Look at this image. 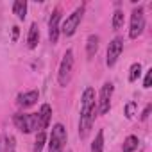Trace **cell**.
Here are the masks:
<instances>
[{"label": "cell", "mask_w": 152, "mask_h": 152, "mask_svg": "<svg viewBox=\"0 0 152 152\" xmlns=\"http://www.w3.org/2000/svg\"><path fill=\"white\" fill-rule=\"evenodd\" d=\"M97 113V102H95V90L88 86L83 93V102H81V118H79V136L81 140L88 138L93 124H95V115Z\"/></svg>", "instance_id": "6da1fadb"}, {"label": "cell", "mask_w": 152, "mask_h": 152, "mask_svg": "<svg viewBox=\"0 0 152 152\" xmlns=\"http://www.w3.org/2000/svg\"><path fill=\"white\" fill-rule=\"evenodd\" d=\"M13 122H15L16 129L20 132H23V134L38 132V129H39V116H38V113H16L13 116Z\"/></svg>", "instance_id": "7a4b0ae2"}, {"label": "cell", "mask_w": 152, "mask_h": 152, "mask_svg": "<svg viewBox=\"0 0 152 152\" xmlns=\"http://www.w3.org/2000/svg\"><path fill=\"white\" fill-rule=\"evenodd\" d=\"M72 72H73V50L68 48L61 59V64H59V70H57V83L59 86L66 88L70 79H72Z\"/></svg>", "instance_id": "3957f363"}, {"label": "cell", "mask_w": 152, "mask_h": 152, "mask_svg": "<svg viewBox=\"0 0 152 152\" xmlns=\"http://www.w3.org/2000/svg\"><path fill=\"white\" fill-rule=\"evenodd\" d=\"M83 16H84V4L79 6L72 15L66 16V20H64L63 25H61V32H63L64 36H73L75 31H77V27H79L81 22H83Z\"/></svg>", "instance_id": "277c9868"}, {"label": "cell", "mask_w": 152, "mask_h": 152, "mask_svg": "<svg viewBox=\"0 0 152 152\" xmlns=\"http://www.w3.org/2000/svg\"><path fill=\"white\" fill-rule=\"evenodd\" d=\"M145 31V13H143V7L138 6L132 9L131 13V27H129V38L131 39H136L143 34Z\"/></svg>", "instance_id": "5b68a950"}, {"label": "cell", "mask_w": 152, "mask_h": 152, "mask_svg": "<svg viewBox=\"0 0 152 152\" xmlns=\"http://www.w3.org/2000/svg\"><path fill=\"white\" fill-rule=\"evenodd\" d=\"M66 145V129L63 124H56L50 132V141H48V152H63Z\"/></svg>", "instance_id": "8992f818"}, {"label": "cell", "mask_w": 152, "mask_h": 152, "mask_svg": "<svg viewBox=\"0 0 152 152\" xmlns=\"http://www.w3.org/2000/svg\"><path fill=\"white\" fill-rule=\"evenodd\" d=\"M113 91H115V86L113 83H104V86L100 88V93H99V113L100 115H107L109 109H111V99H113Z\"/></svg>", "instance_id": "52a82bcc"}, {"label": "cell", "mask_w": 152, "mask_h": 152, "mask_svg": "<svg viewBox=\"0 0 152 152\" xmlns=\"http://www.w3.org/2000/svg\"><path fill=\"white\" fill-rule=\"evenodd\" d=\"M122 52H124V38L116 36V38H113V39L109 41V45H107L106 64H107L109 68H111V66H115V64H116V61H118V57L122 56Z\"/></svg>", "instance_id": "ba28073f"}, {"label": "cell", "mask_w": 152, "mask_h": 152, "mask_svg": "<svg viewBox=\"0 0 152 152\" xmlns=\"http://www.w3.org/2000/svg\"><path fill=\"white\" fill-rule=\"evenodd\" d=\"M59 22H61V9L57 7V9L52 11L50 20H48V39H50L52 45L57 43L59 34H61V25H59Z\"/></svg>", "instance_id": "9c48e42d"}, {"label": "cell", "mask_w": 152, "mask_h": 152, "mask_svg": "<svg viewBox=\"0 0 152 152\" xmlns=\"http://www.w3.org/2000/svg\"><path fill=\"white\" fill-rule=\"evenodd\" d=\"M38 99H39V91H38V90H31V91L18 93V97H16V104H18L20 107L27 109V107L34 106V104L38 102Z\"/></svg>", "instance_id": "30bf717a"}, {"label": "cell", "mask_w": 152, "mask_h": 152, "mask_svg": "<svg viewBox=\"0 0 152 152\" xmlns=\"http://www.w3.org/2000/svg\"><path fill=\"white\" fill-rule=\"evenodd\" d=\"M38 116H39V129H47L50 125V118H52V107L48 104H43L41 109L38 111Z\"/></svg>", "instance_id": "8fae6325"}, {"label": "cell", "mask_w": 152, "mask_h": 152, "mask_svg": "<svg viewBox=\"0 0 152 152\" xmlns=\"http://www.w3.org/2000/svg\"><path fill=\"white\" fill-rule=\"evenodd\" d=\"M39 43V29H38V23H31V29H29V36H27V47L32 50L36 48Z\"/></svg>", "instance_id": "7c38bea8"}, {"label": "cell", "mask_w": 152, "mask_h": 152, "mask_svg": "<svg viewBox=\"0 0 152 152\" xmlns=\"http://www.w3.org/2000/svg\"><path fill=\"white\" fill-rule=\"evenodd\" d=\"M99 41H100V38H99L97 34H90V36H88V39H86V54H88V57H93V56L97 54V50H99Z\"/></svg>", "instance_id": "4fadbf2b"}, {"label": "cell", "mask_w": 152, "mask_h": 152, "mask_svg": "<svg viewBox=\"0 0 152 152\" xmlns=\"http://www.w3.org/2000/svg\"><path fill=\"white\" fill-rule=\"evenodd\" d=\"M13 13L18 16V20H25V16H27V2L25 0H16L13 4Z\"/></svg>", "instance_id": "5bb4252c"}, {"label": "cell", "mask_w": 152, "mask_h": 152, "mask_svg": "<svg viewBox=\"0 0 152 152\" xmlns=\"http://www.w3.org/2000/svg\"><path fill=\"white\" fill-rule=\"evenodd\" d=\"M138 145H140L138 136H127V138H125V141H124L122 150H124V152H134V150L138 148Z\"/></svg>", "instance_id": "9a60e30c"}, {"label": "cell", "mask_w": 152, "mask_h": 152, "mask_svg": "<svg viewBox=\"0 0 152 152\" xmlns=\"http://www.w3.org/2000/svg\"><path fill=\"white\" fill-rule=\"evenodd\" d=\"M90 152H104V131L100 129L91 143V150Z\"/></svg>", "instance_id": "2e32d148"}, {"label": "cell", "mask_w": 152, "mask_h": 152, "mask_svg": "<svg viewBox=\"0 0 152 152\" xmlns=\"http://www.w3.org/2000/svg\"><path fill=\"white\" fill-rule=\"evenodd\" d=\"M2 148H4V152H16V140H15V136L7 134V136L4 138Z\"/></svg>", "instance_id": "e0dca14e"}, {"label": "cell", "mask_w": 152, "mask_h": 152, "mask_svg": "<svg viewBox=\"0 0 152 152\" xmlns=\"http://www.w3.org/2000/svg\"><path fill=\"white\" fill-rule=\"evenodd\" d=\"M140 75H141V64H140V63H132L131 68H129V83L138 81Z\"/></svg>", "instance_id": "ac0fdd59"}, {"label": "cell", "mask_w": 152, "mask_h": 152, "mask_svg": "<svg viewBox=\"0 0 152 152\" xmlns=\"http://www.w3.org/2000/svg\"><path fill=\"white\" fill-rule=\"evenodd\" d=\"M124 13L120 11V9H116L115 11V15H113V20H111V25H113V31H118L122 25H124Z\"/></svg>", "instance_id": "d6986e66"}, {"label": "cell", "mask_w": 152, "mask_h": 152, "mask_svg": "<svg viewBox=\"0 0 152 152\" xmlns=\"http://www.w3.org/2000/svg\"><path fill=\"white\" fill-rule=\"evenodd\" d=\"M45 141H47V136H45L43 131H39L38 136H36V141H34V152H41L43 147H45Z\"/></svg>", "instance_id": "ffe728a7"}, {"label": "cell", "mask_w": 152, "mask_h": 152, "mask_svg": "<svg viewBox=\"0 0 152 152\" xmlns=\"http://www.w3.org/2000/svg\"><path fill=\"white\" fill-rule=\"evenodd\" d=\"M136 107H138V104H136V102H127L125 111H124V113H125V118H129V120H131V118L136 115Z\"/></svg>", "instance_id": "44dd1931"}, {"label": "cell", "mask_w": 152, "mask_h": 152, "mask_svg": "<svg viewBox=\"0 0 152 152\" xmlns=\"http://www.w3.org/2000/svg\"><path fill=\"white\" fill-rule=\"evenodd\" d=\"M150 84H152V68H150V70H147V73H145L143 88H145V90H148V88H150Z\"/></svg>", "instance_id": "7402d4cb"}, {"label": "cell", "mask_w": 152, "mask_h": 152, "mask_svg": "<svg viewBox=\"0 0 152 152\" xmlns=\"http://www.w3.org/2000/svg\"><path fill=\"white\" fill-rule=\"evenodd\" d=\"M150 109H152V106L148 104V106L143 109V113H141V120H147V118H148V115H150Z\"/></svg>", "instance_id": "603a6c76"}, {"label": "cell", "mask_w": 152, "mask_h": 152, "mask_svg": "<svg viewBox=\"0 0 152 152\" xmlns=\"http://www.w3.org/2000/svg\"><path fill=\"white\" fill-rule=\"evenodd\" d=\"M18 39V27H13V41Z\"/></svg>", "instance_id": "cb8c5ba5"}, {"label": "cell", "mask_w": 152, "mask_h": 152, "mask_svg": "<svg viewBox=\"0 0 152 152\" xmlns=\"http://www.w3.org/2000/svg\"><path fill=\"white\" fill-rule=\"evenodd\" d=\"M0 152H4V148H2V138H0Z\"/></svg>", "instance_id": "d4e9b609"}, {"label": "cell", "mask_w": 152, "mask_h": 152, "mask_svg": "<svg viewBox=\"0 0 152 152\" xmlns=\"http://www.w3.org/2000/svg\"><path fill=\"white\" fill-rule=\"evenodd\" d=\"M68 152H72V150H68Z\"/></svg>", "instance_id": "484cf974"}]
</instances>
